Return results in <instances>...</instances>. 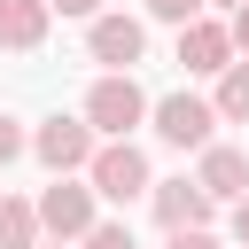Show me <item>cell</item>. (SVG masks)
Masks as SVG:
<instances>
[{
    "mask_svg": "<svg viewBox=\"0 0 249 249\" xmlns=\"http://www.w3.org/2000/svg\"><path fill=\"white\" fill-rule=\"evenodd\" d=\"M23 148H31V140H23V124H16V117H0V163H16Z\"/></svg>",
    "mask_w": 249,
    "mask_h": 249,
    "instance_id": "9a60e30c",
    "label": "cell"
},
{
    "mask_svg": "<svg viewBox=\"0 0 249 249\" xmlns=\"http://www.w3.org/2000/svg\"><path fill=\"white\" fill-rule=\"evenodd\" d=\"M163 249H218V241H210V226H202V233H171Z\"/></svg>",
    "mask_w": 249,
    "mask_h": 249,
    "instance_id": "e0dca14e",
    "label": "cell"
},
{
    "mask_svg": "<svg viewBox=\"0 0 249 249\" xmlns=\"http://www.w3.org/2000/svg\"><path fill=\"white\" fill-rule=\"evenodd\" d=\"M148 202H156V226H163V233H202V226H210V210H218L202 179H156V195H148Z\"/></svg>",
    "mask_w": 249,
    "mask_h": 249,
    "instance_id": "52a82bcc",
    "label": "cell"
},
{
    "mask_svg": "<svg viewBox=\"0 0 249 249\" xmlns=\"http://www.w3.org/2000/svg\"><path fill=\"white\" fill-rule=\"evenodd\" d=\"M47 23H54V8H47V0H0V47L31 54V47L47 39Z\"/></svg>",
    "mask_w": 249,
    "mask_h": 249,
    "instance_id": "30bf717a",
    "label": "cell"
},
{
    "mask_svg": "<svg viewBox=\"0 0 249 249\" xmlns=\"http://www.w3.org/2000/svg\"><path fill=\"white\" fill-rule=\"evenodd\" d=\"M86 54L109 62V78H132V62L148 54V23L140 16H93L86 23Z\"/></svg>",
    "mask_w": 249,
    "mask_h": 249,
    "instance_id": "277c9868",
    "label": "cell"
},
{
    "mask_svg": "<svg viewBox=\"0 0 249 249\" xmlns=\"http://www.w3.org/2000/svg\"><path fill=\"white\" fill-rule=\"evenodd\" d=\"M226 226H233V241L249 249V202H233V218H226Z\"/></svg>",
    "mask_w": 249,
    "mask_h": 249,
    "instance_id": "ac0fdd59",
    "label": "cell"
},
{
    "mask_svg": "<svg viewBox=\"0 0 249 249\" xmlns=\"http://www.w3.org/2000/svg\"><path fill=\"white\" fill-rule=\"evenodd\" d=\"M210 101H218V117H226V124H249V62H233V70L218 78V93H210Z\"/></svg>",
    "mask_w": 249,
    "mask_h": 249,
    "instance_id": "7c38bea8",
    "label": "cell"
},
{
    "mask_svg": "<svg viewBox=\"0 0 249 249\" xmlns=\"http://www.w3.org/2000/svg\"><path fill=\"white\" fill-rule=\"evenodd\" d=\"M93 195H109V202H132V195H156V179H148V156L132 148V140H101V156H93Z\"/></svg>",
    "mask_w": 249,
    "mask_h": 249,
    "instance_id": "5b68a950",
    "label": "cell"
},
{
    "mask_svg": "<svg viewBox=\"0 0 249 249\" xmlns=\"http://www.w3.org/2000/svg\"><path fill=\"white\" fill-rule=\"evenodd\" d=\"M101 140H132V124L140 117H156V101L132 86V78H93V93H86V109H78Z\"/></svg>",
    "mask_w": 249,
    "mask_h": 249,
    "instance_id": "6da1fadb",
    "label": "cell"
},
{
    "mask_svg": "<svg viewBox=\"0 0 249 249\" xmlns=\"http://www.w3.org/2000/svg\"><path fill=\"white\" fill-rule=\"evenodd\" d=\"M195 179L210 187V202H249V156L241 148H202V163H195Z\"/></svg>",
    "mask_w": 249,
    "mask_h": 249,
    "instance_id": "9c48e42d",
    "label": "cell"
},
{
    "mask_svg": "<svg viewBox=\"0 0 249 249\" xmlns=\"http://www.w3.org/2000/svg\"><path fill=\"white\" fill-rule=\"evenodd\" d=\"M86 249H140V241H132V226H109V218H101V226L86 233Z\"/></svg>",
    "mask_w": 249,
    "mask_h": 249,
    "instance_id": "5bb4252c",
    "label": "cell"
},
{
    "mask_svg": "<svg viewBox=\"0 0 249 249\" xmlns=\"http://www.w3.org/2000/svg\"><path fill=\"white\" fill-rule=\"evenodd\" d=\"M39 226L54 233V241H86L101 218H93V179H54L47 195H39Z\"/></svg>",
    "mask_w": 249,
    "mask_h": 249,
    "instance_id": "8992f818",
    "label": "cell"
},
{
    "mask_svg": "<svg viewBox=\"0 0 249 249\" xmlns=\"http://www.w3.org/2000/svg\"><path fill=\"white\" fill-rule=\"evenodd\" d=\"M148 16H163V23H202V0H148Z\"/></svg>",
    "mask_w": 249,
    "mask_h": 249,
    "instance_id": "4fadbf2b",
    "label": "cell"
},
{
    "mask_svg": "<svg viewBox=\"0 0 249 249\" xmlns=\"http://www.w3.org/2000/svg\"><path fill=\"white\" fill-rule=\"evenodd\" d=\"M47 249H70V241H47Z\"/></svg>",
    "mask_w": 249,
    "mask_h": 249,
    "instance_id": "44dd1931",
    "label": "cell"
},
{
    "mask_svg": "<svg viewBox=\"0 0 249 249\" xmlns=\"http://www.w3.org/2000/svg\"><path fill=\"white\" fill-rule=\"evenodd\" d=\"M210 124H226V117H218V101H202V93H163V101H156V140H163V148H195V156H202V148H218Z\"/></svg>",
    "mask_w": 249,
    "mask_h": 249,
    "instance_id": "3957f363",
    "label": "cell"
},
{
    "mask_svg": "<svg viewBox=\"0 0 249 249\" xmlns=\"http://www.w3.org/2000/svg\"><path fill=\"white\" fill-rule=\"evenodd\" d=\"M218 8H233V16H241V8H249V0H218Z\"/></svg>",
    "mask_w": 249,
    "mask_h": 249,
    "instance_id": "ffe728a7",
    "label": "cell"
},
{
    "mask_svg": "<svg viewBox=\"0 0 249 249\" xmlns=\"http://www.w3.org/2000/svg\"><path fill=\"white\" fill-rule=\"evenodd\" d=\"M39 202H16V195H0V249H39Z\"/></svg>",
    "mask_w": 249,
    "mask_h": 249,
    "instance_id": "8fae6325",
    "label": "cell"
},
{
    "mask_svg": "<svg viewBox=\"0 0 249 249\" xmlns=\"http://www.w3.org/2000/svg\"><path fill=\"white\" fill-rule=\"evenodd\" d=\"M179 62H187L195 78H226V70H233V23H218V16L187 23V31H179Z\"/></svg>",
    "mask_w": 249,
    "mask_h": 249,
    "instance_id": "ba28073f",
    "label": "cell"
},
{
    "mask_svg": "<svg viewBox=\"0 0 249 249\" xmlns=\"http://www.w3.org/2000/svg\"><path fill=\"white\" fill-rule=\"evenodd\" d=\"M47 8H54V16H86V23L101 16V0H47Z\"/></svg>",
    "mask_w": 249,
    "mask_h": 249,
    "instance_id": "2e32d148",
    "label": "cell"
},
{
    "mask_svg": "<svg viewBox=\"0 0 249 249\" xmlns=\"http://www.w3.org/2000/svg\"><path fill=\"white\" fill-rule=\"evenodd\" d=\"M233 47H241V54H249V8H241V16H233Z\"/></svg>",
    "mask_w": 249,
    "mask_h": 249,
    "instance_id": "d6986e66",
    "label": "cell"
},
{
    "mask_svg": "<svg viewBox=\"0 0 249 249\" xmlns=\"http://www.w3.org/2000/svg\"><path fill=\"white\" fill-rule=\"evenodd\" d=\"M31 156H39L54 179H70V171H93V156H101V132H93L86 117H47V124L31 132Z\"/></svg>",
    "mask_w": 249,
    "mask_h": 249,
    "instance_id": "7a4b0ae2",
    "label": "cell"
}]
</instances>
